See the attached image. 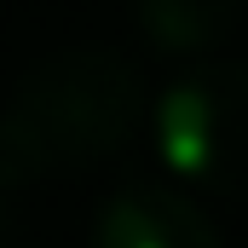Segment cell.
Segmentation results:
<instances>
[{
	"label": "cell",
	"mask_w": 248,
	"mask_h": 248,
	"mask_svg": "<svg viewBox=\"0 0 248 248\" xmlns=\"http://www.w3.org/2000/svg\"><path fill=\"white\" fill-rule=\"evenodd\" d=\"M93 248H219V225L185 190L133 179L104 196L93 219Z\"/></svg>",
	"instance_id": "3"
},
{
	"label": "cell",
	"mask_w": 248,
	"mask_h": 248,
	"mask_svg": "<svg viewBox=\"0 0 248 248\" xmlns=\"http://www.w3.org/2000/svg\"><path fill=\"white\" fill-rule=\"evenodd\" d=\"M144 116V81L122 52L75 46L41 58L0 110V190L87 173L116 156Z\"/></svg>",
	"instance_id": "1"
},
{
	"label": "cell",
	"mask_w": 248,
	"mask_h": 248,
	"mask_svg": "<svg viewBox=\"0 0 248 248\" xmlns=\"http://www.w3.org/2000/svg\"><path fill=\"white\" fill-rule=\"evenodd\" d=\"M0 248H12V237H6V219H0Z\"/></svg>",
	"instance_id": "5"
},
{
	"label": "cell",
	"mask_w": 248,
	"mask_h": 248,
	"mask_svg": "<svg viewBox=\"0 0 248 248\" xmlns=\"http://www.w3.org/2000/svg\"><path fill=\"white\" fill-rule=\"evenodd\" d=\"M139 29L162 52H214L237 29V0H139Z\"/></svg>",
	"instance_id": "4"
},
{
	"label": "cell",
	"mask_w": 248,
	"mask_h": 248,
	"mask_svg": "<svg viewBox=\"0 0 248 248\" xmlns=\"http://www.w3.org/2000/svg\"><path fill=\"white\" fill-rule=\"evenodd\" d=\"M156 150L162 168L190 185H225V150H231V87L214 75H179L156 98Z\"/></svg>",
	"instance_id": "2"
}]
</instances>
